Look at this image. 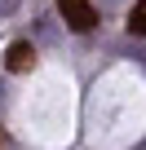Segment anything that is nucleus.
I'll return each instance as SVG.
<instances>
[{
    "label": "nucleus",
    "mask_w": 146,
    "mask_h": 150,
    "mask_svg": "<svg viewBox=\"0 0 146 150\" xmlns=\"http://www.w3.org/2000/svg\"><path fill=\"white\" fill-rule=\"evenodd\" d=\"M58 13L66 18L71 31H93V22H98L93 0H58Z\"/></svg>",
    "instance_id": "1"
},
{
    "label": "nucleus",
    "mask_w": 146,
    "mask_h": 150,
    "mask_svg": "<svg viewBox=\"0 0 146 150\" xmlns=\"http://www.w3.org/2000/svg\"><path fill=\"white\" fill-rule=\"evenodd\" d=\"M31 62H36V49H31L27 40H18V44H9V53H5V66H9L14 75H22V71H31Z\"/></svg>",
    "instance_id": "2"
},
{
    "label": "nucleus",
    "mask_w": 146,
    "mask_h": 150,
    "mask_svg": "<svg viewBox=\"0 0 146 150\" xmlns=\"http://www.w3.org/2000/svg\"><path fill=\"white\" fill-rule=\"evenodd\" d=\"M128 35H146V0H137V5L128 9Z\"/></svg>",
    "instance_id": "3"
}]
</instances>
